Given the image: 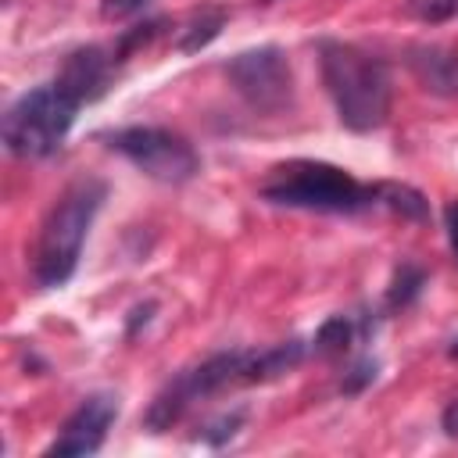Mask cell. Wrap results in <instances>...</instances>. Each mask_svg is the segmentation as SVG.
I'll list each match as a JSON object with an SVG mask.
<instances>
[{
  "instance_id": "cell-1",
  "label": "cell",
  "mask_w": 458,
  "mask_h": 458,
  "mask_svg": "<svg viewBox=\"0 0 458 458\" xmlns=\"http://www.w3.org/2000/svg\"><path fill=\"white\" fill-rule=\"evenodd\" d=\"M318 64H322V82L326 93L340 114V122L354 132H372L386 122L390 114V72L379 57L351 47L326 39L318 47Z\"/></svg>"
},
{
  "instance_id": "cell-2",
  "label": "cell",
  "mask_w": 458,
  "mask_h": 458,
  "mask_svg": "<svg viewBox=\"0 0 458 458\" xmlns=\"http://www.w3.org/2000/svg\"><path fill=\"white\" fill-rule=\"evenodd\" d=\"M100 204H104V182L79 179L50 208V215L39 225V240H36V254H32V276L43 290L72 279L79 254H82V240H86Z\"/></svg>"
},
{
  "instance_id": "cell-3",
  "label": "cell",
  "mask_w": 458,
  "mask_h": 458,
  "mask_svg": "<svg viewBox=\"0 0 458 458\" xmlns=\"http://www.w3.org/2000/svg\"><path fill=\"white\" fill-rule=\"evenodd\" d=\"M261 197L279 208L333 211V215H347V211H361L376 204L372 186H361L354 175H347L336 165L304 161V157L276 165L261 182Z\"/></svg>"
},
{
  "instance_id": "cell-4",
  "label": "cell",
  "mask_w": 458,
  "mask_h": 458,
  "mask_svg": "<svg viewBox=\"0 0 458 458\" xmlns=\"http://www.w3.org/2000/svg\"><path fill=\"white\" fill-rule=\"evenodd\" d=\"M75 111H79V104L57 82L36 86L7 107L4 147L14 157H50L64 143V136L75 122Z\"/></svg>"
},
{
  "instance_id": "cell-5",
  "label": "cell",
  "mask_w": 458,
  "mask_h": 458,
  "mask_svg": "<svg viewBox=\"0 0 458 458\" xmlns=\"http://www.w3.org/2000/svg\"><path fill=\"white\" fill-rule=\"evenodd\" d=\"M247 365H250V351H222V354H211V358H204L200 365L179 372V376L150 401V408H147V426H150L154 433H161V429H168L172 422H179L182 411H186L193 401H200V397H208V394H218V390L233 386V383H247Z\"/></svg>"
},
{
  "instance_id": "cell-6",
  "label": "cell",
  "mask_w": 458,
  "mask_h": 458,
  "mask_svg": "<svg viewBox=\"0 0 458 458\" xmlns=\"http://www.w3.org/2000/svg\"><path fill=\"white\" fill-rule=\"evenodd\" d=\"M111 150H118L125 161H132L143 175L157 179V182H168V186H179L186 179L197 175L200 168V157L197 150L168 132V129H154V125H132V129H118L107 136Z\"/></svg>"
},
{
  "instance_id": "cell-7",
  "label": "cell",
  "mask_w": 458,
  "mask_h": 458,
  "mask_svg": "<svg viewBox=\"0 0 458 458\" xmlns=\"http://www.w3.org/2000/svg\"><path fill=\"white\" fill-rule=\"evenodd\" d=\"M225 75L254 111L276 114L293 100V75L279 47H258L236 54L225 64Z\"/></svg>"
},
{
  "instance_id": "cell-8",
  "label": "cell",
  "mask_w": 458,
  "mask_h": 458,
  "mask_svg": "<svg viewBox=\"0 0 458 458\" xmlns=\"http://www.w3.org/2000/svg\"><path fill=\"white\" fill-rule=\"evenodd\" d=\"M118 419V397L114 394H89L61 426V433L54 437V444L47 447V454L54 458H79V454H93L100 451L111 422Z\"/></svg>"
},
{
  "instance_id": "cell-9",
  "label": "cell",
  "mask_w": 458,
  "mask_h": 458,
  "mask_svg": "<svg viewBox=\"0 0 458 458\" xmlns=\"http://www.w3.org/2000/svg\"><path fill=\"white\" fill-rule=\"evenodd\" d=\"M111 68H114V57H107V50L100 47H82L75 54L64 57L61 72H57V86L82 107L97 97H104L107 82H111Z\"/></svg>"
},
{
  "instance_id": "cell-10",
  "label": "cell",
  "mask_w": 458,
  "mask_h": 458,
  "mask_svg": "<svg viewBox=\"0 0 458 458\" xmlns=\"http://www.w3.org/2000/svg\"><path fill=\"white\" fill-rule=\"evenodd\" d=\"M411 68L419 72V79L426 82V89L433 93H458V54L447 50H419L411 57Z\"/></svg>"
},
{
  "instance_id": "cell-11",
  "label": "cell",
  "mask_w": 458,
  "mask_h": 458,
  "mask_svg": "<svg viewBox=\"0 0 458 458\" xmlns=\"http://www.w3.org/2000/svg\"><path fill=\"white\" fill-rule=\"evenodd\" d=\"M304 347L297 340H286V344H276L268 351H250V365H247V383H265V379H276L283 372H290L297 361H301Z\"/></svg>"
},
{
  "instance_id": "cell-12",
  "label": "cell",
  "mask_w": 458,
  "mask_h": 458,
  "mask_svg": "<svg viewBox=\"0 0 458 458\" xmlns=\"http://www.w3.org/2000/svg\"><path fill=\"white\" fill-rule=\"evenodd\" d=\"M222 25H225V11L215 7V4H208V7H200V11L190 14V21L179 29V43H175V47H179L182 54H193V50L208 47V43L222 32Z\"/></svg>"
},
{
  "instance_id": "cell-13",
  "label": "cell",
  "mask_w": 458,
  "mask_h": 458,
  "mask_svg": "<svg viewBox=\"0 0 458 458\" xmlns=\"http://www.w3.org/2000/svg\"><path fill=\"white\" fill-rule=\"evenodd\" d=\"M351 344H354V322H351L347 315L326 318V322L318 326V333H315V351H318L322 358H336V354H344Z\"/></svg>"
},
{
  "instance_id": "cell-14",
  "label": "cell",
  "mask_w": 458,
  "mask_h": 458,
  "mask_svg": "<svg viewBox=\"0 0 458 458\" xmlns=\"http://www.w3.org/2000/svg\"><path fill=\"white\" fill-rule=\"evenodd\" d=\"M372 193H376V204H386L390 211H397L404 218H426V200L408 186L379 182V186H372Z\"/></svg>"
},
{
  "instance_id": "cell-15",
  "label": "cell",
  "mask_w": 458,
  "mask_h": 458,
  "mask_svg": "<svg viewBox=\"0 0 458 458\" xmlns=\"http://www.w3.org/2000/svg\"><path fill=\"white\" fill-rule=\"evenodd\" d=\"M404 11L415 18V21H426V25H444L451 18H458V0H408Z\"/></svg>"
},
{
  "instance_id": "cell-16",
  "label": "cell",
  "mask_w": 458,
  "mask_h": 458,
  "mask_svg": "<svg viewBox=\"0 0 458 458\" xmlns=\"http://www.w3.org/2000/svg\"><path fill=\"white\" fill-rule=\"evenodd\" d=\"M419 286H422V272L415 265H401L397 276H394V286H390V304L394 308L397 304H408L419 293Z\"/></svg>"
},
{
  "instance_id": "cell-17",
  "label": "cell",
  "mask_w": 458,
  "mask_h": 458,
  "mask_svg": "<svg viewBox=\"0 0 458 458\" xmlns=\"http://www.w3.org/2000/svg\"><path fill=\"white\" fill-rule=\"evenodd\" d=\"M240 422H243V411H233V415H222V419H215L211 426H208V433H204V440L208 444H225L236 429H240Z\"/></svg>"
},
{
  "instance_id": "cell-18",
  "label": "cell",
  "mask_w": 458,
  "mask_h": 458,
  "mask_svg": "<svg viewBox=\"0 0 458 458\" xmlns=\"http://www.w3.org/2000/svg\"><path fill=\"white\" fill-rule=\"evenodd\" d=\"M147 4H150V0H104V4H100V11H104V18H107V21H122V18L140 14Z\"/></svg>"
},
{
  "instance_id": "cell-19",
  "label": "cell",
  "mask_w": 458,
  "mask_h": 458,
  "mask_svg": "<svg viewBox=\"0 0 458 458\" xmlns=\"http://www.w3.org/2000/svg\"><path fill=\"white\" fill-rule=\"evenodd\" d=\"M372 379H376V361H358V365L351 369V376L344 379V390L354 394V390H361V386L372 383Z\"/></svg>"
},
{
  "instance_id": "cell-20",
  "label": "cell",
  "mask_w": 458,
  "mask_h": 458,
  "mask_svg": "<svg viewBox=\"0 0 458 458\" xmlns=\"http://www.w3.org/2000/svg\"><path fill=\"white\" fill-rule=\"evenodd\" d=\"M444 225H447V243H451V250H454V258H458V204H447Z\"/></svg>"
},
{
  "instance_id": "cell-21",
  "label": "cell",
  "mask_w": 458,
  "mask_h": 458,
  "mask_svg": "<svg viewBox=\"0 0 458 458\" xmlns=\"http://www.w3.org/2000/svg\"><path fill=\"white\" fill-rule=\"evenodd\" d=\"M447 433H458V404H451L447 411Z\"/></svg>"
},
{
  "instance_id": "cell-22",
  "label": "cell",
  "mask_w": 458,
  "mask_h": 458,
  "mask_svg": "<svg viewBox=\"0 0 458 458\" xmlns=\"http://www.w3.org/2000/svg\"><path fill=\"white\" fill-rule=\"evenodd\" d=\"M451 358H458V340H454V344H451Z\"/></svg>"
}]
</instances>
